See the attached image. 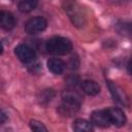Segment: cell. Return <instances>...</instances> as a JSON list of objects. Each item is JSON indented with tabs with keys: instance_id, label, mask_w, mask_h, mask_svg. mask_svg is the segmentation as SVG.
<instances>
[{
	"instance_id": "1",
	"label": "cell",
	"mask_w": 132,
	"mask_h": 132,
	"mask_svg": "<svg viewBox=\"0 0 132 132\" xmlns=\"http://www.w3.org/2000/svg\"><path fill=\"white\" fill-rule=\"evenodd\" d=\"M82 98L73 91H65L62 94V103L58 107V111L63 117H71L76 113L80 107Z\"/></svg>"
},
{
	"instance_id": "2",
	"label": "cell",
	"mask_w": 132,
	"mask_h": 132,
	"mask_svg": "<svg viewBox=\"0 0 132 132\" xmlns=\"http://www.w3.org/2000/svg\"><path fill=\"white\" fill-rule=\"evenodd\" d=\"M45 48L52 55L64 56L71 52L72 43L68 38L61 36H54L46 41Z\"/></svg>"
},
{
	"instance_id": "3",
	"label": "cell",
	"mask_w": 132,
	"mask_h": 132,
	"mask_svg": "<svg viewBox=\"0 0 132 132\" xmlns=\"http://www.w3.org/2000/svg\"><path fill=\"white\" fill-rule=\"evenodd\" d=\"M47 22L43 16H34L25 24V31L28 34H37L45 30Z\"/></svg>"
},
{
	"instance_id": "4",
	"label": "cell",
	"mask_w": 132,
	"mask_h": 132,
	"mask_svg": "<svg viewBox=\"0 0 132 132\" xmlns=\"http://www.w3.org/2000/svg\"><path fill=\"white\" fill-rule=\"evenodd\" d=\"M65 11L68 13V15L71 19V21L73 22V24H75L76 26L82 25V21H84L85 16H84L82 10L80 9V6L78 4H76L73 1L67 2L66 6H65Z\"/></svg>"
},
{
	"instance_id": "5",
	"label": "cell",
	"mask_w": 132,
	"mask_h": 132,
	"mask_svg": "<svg viewBox=\"0 0 132 132\" xmlns=\"http://www.w3.org/2000/svg\"><path fill=\"white\" fill-rule=\"evenodd\" d=\"M14 54L24 63H30L35 59V52L27 44H19L14 48Z\"/></svg>"
},
{
	"instance_id": "6",
	"label": "cell",
	"mask_w": 132,
	"mask_h": 132,
	"mask_svg": "<svg viewBox=\"0 0 132 132\" xmlns=\"http://www.w3.org/2000/svg\"><path fill=\"white\" fill-rule=\"evenodd\" d=\"M108 119L110 124H113L114 126L121 127L126 123V116L124 111L119 107H110L106 109Z\"/></svg>"
},
{
	"instance_id": "7",
	"label": "cell",
	"mask_w": 132,
	"mask_h": 132,
	"mask_svg": "<svg viewBox=\"0 0 132 132\" xmlns=\"http://www.w3.org/2000/svg\"><path fill=\"white\" fill-rule=\"evenodd\" d=\"M91 122L92 124L98 126V127H108L110 125L106 109H98L94 110L91 114Z\"/></svg>"
},
{
	"instance_id": "8",
	"label": "cell",
	"mask_w": 132,
	"mask_h": 132,
	"mask_svg": "<svg viewBox=\"0 0 132 132\" xmlns=\"http://www.w3.org/2000/svg\"><path fill=\"white\" fill-rule=\"evenodd\" d=\"M15 26V19L12 13L0 10V27L4 30H11Z\"/></svg>"
},
{
	"instance_id": "9",
	"label": "cell",
	"mask_w": 132,
	"mask_h": 132,
	"mask_svg": "<svg viewBox=\"0 0 132 132\" xmlns=\"http://www.w3.org/2000/svg\"><path fill=\"white\" fill-rule=\"evenodd\" d=\"M80 88L82 90V92L89 96H96L99 94L100 92V87L99 85L91 79H86L84 81H81Z\"/></svg>"
},
{
	"instance_id": "10",
	"label": "cell",
	"mask_w": 132,
	"mask_h": 132,
	"mask_svg": "<svg viewBox=\"0 0 132 132\" xmlns=\"http://www.w3.org/2000/svg\"><path fill=\"white\" fill-rule=\"evenodd\" d=\"M108 87H109V90L111 92V95L113 96L114 100H117L120 104H127V97L125 95V93L117 86L114 85L112 81H108Z\"/></svg>"
},
{
	"instance_id": "11",
	"label": "cell",
	"mask_w": 132,
	"mask_h": 132,
	"mask_svg": "<svg viewBox=\"0 0 132 132\" xmlns=\"http://www.w3.org/2000/svg\"><path fill=\"white\" fill-rule=\"evenodd\" d=\"M47 68L54 74H61L65 69V63L58 58H53L47 61Z\"/></svg>"
},
{
	"instance_id": "12",
	"label": "cell",
	"mask_w": 132,
	"mask_h": 132,
	"mask_svg": "<svg viewBox=\"0 0 132 132\" xmlns=\"http://www.w3.org/2000/svg\"><path fill=\"white\" fill-rule=\"evenodd\" d=\"M72 127H73V130L77 131V132H88V131L93 130L92 124L85 119H76L73 122Z\"/></svg>"
},
{
	"instance_id": "13",
	"label": "cell",
	"mask_w": 132,
	"mask_h": 132,
	"mask_svg": "<svg viewBox=\"0 0 132 132\" xmlns=\"http://www.w3.org/2000/svg\"><path fill=\"white\" fill-rule=\"evenodd\" d=\"M38 3V0H21L19 3V9L22 12H30Z\"/></svg>"
},
{
	"instance_id": "14",
	"label": "cell",
	"mask_w": 132,
	"mask_h": 132,
	"mask_svg": "<svg viewBox=\"0 0 132 132\" xmlns=\"http://www.w3.org/2000/svg\"><path fill=\"white\" fill-rule=\"evenodd\" d=\"M55 97V92L53 89H46V90H43L40 94H39V102L42 103V104H46L48 103L53 98Z\"/></svg>"
},
{
	"instance_id": "15",
	"label": "cell",
	"mask_w": 132,
	"mask_h": 132,
	"mask_svg": "<svg viewBox=\"0 0 132 132\" xmlns=\"http://www.w3.org/2000/svg\"><path fill=\"white\" fill-rule=\"evenodd\" d=\"M30 128L33 131H36V132H41V131L46 132L47 131V128L41 122H39L37 120H31L30 121Z\"/></svg>"
},
{
	"instance_id": "16",
	"label": "cell",
	"mask_w": 132,
	"mask_h": 132,
	"mask_svg": "<svg viewBox=\"0 0 132 132\" xmlns=\"http://www.w3.org/2000/svg\"><path fill=\"white\" fill-rule=\"evenodd\" d=\"M6 121H7V114H6V112L3 109L0 108V125L3 124V123H5Z\"/></svg>"
},
{
	"instance_id": "17",
	"label": "cell",
	"mask_w": 132,
	"mask_h": 132,
	"mask_svg": "<svg viewBox=\"0 0 132 132\" xmlns=\"http://www.w3.org/2000/svg\"><path fill=\"white\" fill-rule=\"evenodd\" d=\"M2 52H3V45H2V43L0 42V55L2 54Z\"/></svg>"
}]
</instances>
